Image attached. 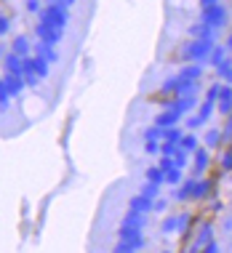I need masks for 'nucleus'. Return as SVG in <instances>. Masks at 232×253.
Segmentation results:
<instances>
[{
	"label": "nucleus",
	"instance_id": "nucleus-2",
	"mask_svg": "<svg viewBox=\"0 0 232 253\" xmlns=\"http://www.w3.org/2000/svg\"><path fill=\"white\" fill-rule=\"evenodd\" d=\"M142 194H147V197H155V194H157V187H155V184L144 187V190H142Z\"/></svg>",
	"mask_w": 232,
	"mask_h": 253
},
{
	"label": "nucleus",
	"instance_id": "nucleus-1",
	"mask_svg": "<svg viewBox=\"0 0 232 253\" xmlns=\"http://www.w3.org/2000/svg\"><path fill=\"white\" fill-rule=\"evenodd\" d=\"M163 168H150V181H155V184H157V181H160L163 179Z\"/></svg>",
	"mask_w": 232,
	"mask_h": 253
}]
</instances>
